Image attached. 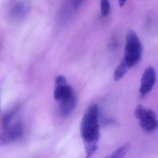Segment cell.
Masks as SVG:
<instances>
[{
  "instance_id": "obj_12",
  "label": "cell",
  "mask_w": 158,
  "mask_h": 158,
  "mask_svg": "<svg viewBox=\"0 0 158 158\" xmlns=\"http://www.w3.org/2000/svg\"><path fill=\"white\" fill-rule=\"evenodd\" d=\"M83 1H75L74 2L73 6L75 9H77L81 6Z\"/></svg>"
},
{
  "instance_id": "obj_1",
  "label": "cell",
  "mask_w": 158,
  "mask_h": 158,
  "mask_svg": "<svg viewBox=\"0 0 158 158\" xmlns=\"http://www.w3.org/2000/svg\"><path fill=\"white\" fill-rule=\"evenodd\" d=\"M99 108L97 104L88 107L82 118L80 133L84 142L86 158H91L98 149L99 139Z\"/></svg>"
},
{
  "instance_id": "obj_9",
  "label": "cell",
  "mask_w": 158,
  "mask_h": 158,
  "mask_svg": "<svg viewBox=\"0 0 158 158\" xmlns=\"http://www.w3.org/2000/svg\"><path fill=\"white\" fill-rule=\"evenodd\" d=\"M130 148V144L127 143L105 158H123L128 152Z\"/></svg>"
},
{
  "instance_id": "obj_13",
  "label": "cell",
  "mask_w": 158,
  "mask_h": 158,
  "mask_svg": "<svg viewBox=\"0 0 158 158\" xmlns=\"http://www.w3.org/2000/svg\"><path fill=\"white\" fill-rule=\"evenodd\" d=\"M119 5L120 7H123L125 4L126 1H119Z\"/></svg>"
},
{
  "instance_id": "obj_6",
  "label": "cell",
  "mask_w": 158,
  "mask_h": 158,
  "mask_svg": "<svg viewBox=\"0 0 158 158\" xmlns=\"http://www.w3.org/2000/svg\"><path fill=\"white\" fill-rule=\"evenodd\" d=\"M156 72L153 67L149 66L142 74L139 93L142 97L145 96L152 89L156 81Z\"/></svg>"
},
{
  "instance_id": "obj_10",
  "label": "cell",
  "mask_w": 158,
  "mask_h": 158,
  "mask_svg": "<svg viewBox=\"0 0 158 158\" xmlns=\"http://www.w3.org/2000/svg\"><path fill=\"white\" fill-rule=\"evenodd\" d=\"M17 109H13L5 113L2 118V123L3 129L7 128L10 125L11 122L14 118L17 112Z\"/></svg>"
},
{
  "instance_id": "obj_5",
  "label": "cell",
  "mask_w": 158,
  "mask_h": 158,
  "mask_svg": "<svg viewBox=\"0 0 158 158\" xmlns=\"http://www.w3.org/2000/svg\"><path fill=\"white\" fill-rule=\"evenodd\" d=\"M73 93V88L67 84L65 77L64 76H58L55 79L53 94L55 99L60 101Z\"/></svg>"
},
{
  "instance_id": "obj_2",
  "label": "cell",
  "mask_w": 158,
  "mask_h": 158,
  "mask_svg": "<svg viewBox=\"0 0 158 158\" xmlns=\"http://www.w3.org/2000/svg\"><path fill=\"white\" fill-rule=\"evenodd\" d=\"M142 52V45L137 35L133 30H129L127 35L123 58L129 68L139 61Z\"/></svg>"
},
{
  "instance_id": "obj_7",
  "label": "cell",
  "mask_w": 158,
  "mask_h": 158,
  "mask_svg": "<svg viewBox=\"0 0 158 158\" xmlns=\"http://www.w3.org/2000/svg\"><path fill=\"white\" fill-rule=\"evenodd\" d=\"M59 102L60 112L62 115L64 117L69 116L76 106V98L74 93Z\"/></svg>"
},
{
  "instance_id": "obj_3",
  "label": "cell",
  "mask_w": 158,
  "mask_h": 158,
  "mask_svg": "<svg viewBox=\"0 0 158 158\" xmlns=\"http://www.w3.org/2000/svg\"><path fill=\"white\" fill-rule=\"evenodd\" d=\"M134 114L138 119L140 126L147 132H152L158 127L157 115L152 110L138 105L135 109Z\"/></svg>"
},
{
  "instance_id": "obj_4",
  "label": "cell",
  "mask_w": 158,
  "mask_h": 158,
  "mask_svg": "<svg viewBox=\"0 0 158 158\" xmlns=\"http://www.w3.org/2000/svg\"><path fill=\"white\" fill-rule=\"evenodd\" d=\"M24 127L22 122L17 121L3 129L0 135V143L4 146L21 138L23 135Z\"/></svg>"
},
{
  "instance_id": "obj_11",
  "label": "cell",
  "mask_w": 158,
  "mask_h": 158,
  "mask_svg": "<svg viewBox=\"0 0 158 158\" xmlns=\"http://www.w3.org/2000/svg\"><path fill=\"white\" fill-rule=\"evenodd\" d=\"M101 12L102 16L106 17L110 11V4L108 0H102L100 2Z\"/></svg>"
},
{
  "instance_id": "obj_8",
  "label": "cell",
  "mask_w": 158,
  "mask_h": 158,
  "mask_svg": "<svg viewBox=\"0 0 158 158\" xmlns=\"http://www.w3.org/2000/svg\"><path fill=\"white\" fill-rule=\"evenodd\" d=\"M129 67L124 59L122 60L120 64L114 70V79L115 81H118L123 77L129 69Z\"/></svg>"
}]
</instances>
